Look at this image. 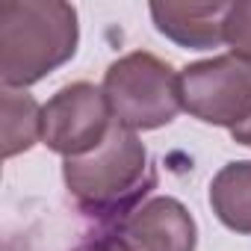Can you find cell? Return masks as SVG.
<instances>
[{"instance_id":"6da1fadb","label":"cell","mask_w":251,"mask_h":251,"mask_svg":"<svg viewBox=\"0 0 251 251\" xmlns=\"http://www.w3.org/2000/svg\"><path fill=\"white\" fill-rule=\"evenodd\" d=\"M62 180L80 213L118 225L145 204V195L157 183V169L139 133L112 124L95 151L62 160Z\"/></svg>"},{"instance_id":"7a4b0ae2","label":"cell","mask_w":251,"mask_h":251,"mask_svg":"<svg viewBox=\"0 0 251 251\" xmlns=\"http://www.w3.org/2000/svg\"><path fill=\"white\" fill-rule=\"evenodd\" d=\"M80 18L65 0H9L0 6V83L30 89L74 59Z\"/></svg>"},{"instance_id":"3957f363","label":"cell","mask_w":251,"mask_h":251,"mask_svg":"<svg viewBox=\"0 0 251 251\" xmlns=\"http://www.w3.org/2000/svg\"><path fill=\"white\" fill-rule=\"evenodd\" d=\"M100 89L115 124L133 133L160 130L183 109L177 71L151 50H130L109 62Z\"/></svg>"},{"instance_id":"277c9868","label":"cell","mask_w":251,"mask_h":251,"mask_svg":"<svg viewBox=\"0 0 251 251\" xmlns=\"http://www.w3.org/2000/svg\"><path fill=\"white\" fill-rule=\"evenodd\" d=\"M177 83L183 112L201 124L233 130L251 118V65L233 53L183 65Z\"/></svg>"},{"instance_id":"5b68a950","label":"cell","mask_w":251,"mask_h":251,"mask_svg":"<svg viewBox=\"0 0 251 251\" xmlns=\"http://www.w3.org/2000/svg\"><path fill=\"white\" fill-rule=\"evenodd\" d=\"M112 109L100 86L77 80L42 103V145L62 160L95 151L112 130Z\"/></svg>"},{"instance_id":"8992f818","label":"cell","mask_w":251,"mask_h":251,"mask_svg":"<svg viewBox=\"0 0 251 251\" xmlns=\"http://www.w3.org/2000/svg\"><path fill=\"white\" fill-rule=\"evenodd\" d=\"M112 233L130 251H195L198 225L192 213L172 195H154L121 219Z\"/></svg>"},{"instance_id":"52a82bcc","label":"cell","mask_w":251,"mask_h":251,"mask_svg":"<svg viewBox=\"0 0 251 251\" xmlns=\"http://www.w3.org/2000/svg\"><path fill=\"white\" fill-rule=\"evenodd\" d=\"M230 3H177L154 0L148 6L151 21L160 36L186 50H213L225 42V18Z\"/></svg>"},{"instance_id":"ba28073f","label":"cell","mask_w":251,"mask_h":251,"mask_svg":"<svg viewBox=\"0 0 251 251\" xmlns=\"http://www.w3.org/2000/svg\"><path fill=\"white\" fill-rule=\"evenodd\" d=\"M207 198L227 230L251 236V160L225 163L213 175Z\"/></svg>"},{"instance_id":"9c48e42d","label":"cell","mask_w":251,"mask_h":251,"mask_svg":"<svg viewBox=\"0 0 251 251\" xmlns=\"http://www.w3.org/2000/svg\"><path fill=\"white\" fill-rule=\"evenodd\" d=\"M0 127H3V157L12 160L42 142V103L27 89L0 92Z\"/></svg>"},{"instance_id":"30bf717a","label":"cell","mask_w":251,"mask_h":251,"mask_svg":"<svg viewBox=\"0 0 251 251\" xmlns=\"http://www.w3.org/2000/svg\"><path fill=\"white\" fill-rule=\"evenodd\" d=\"M225 45L230 53L251 65V0H236L225 18Z\"/></svg>"},{"instance_id":"8fae6325","label":"cell","mask_w":251,"mask_h":251,"mask_svg":"<svg viewBox=\"0 0 251 251\" xmlns=\"http://www.w3.org/2000/svg\"><path fill=\"white\" fill-rule=\"evenodd\" d=\"M77 251H130L127 245H124L112 230L109 233H100V236H95V239H89V242H83Z\"/></svg>"},{"instance_id":"7c38bea8","label":"cell","mask_w":251,"mask_h":251,"mask_svg":"<svg viewBox=\"0 0 251 251\" xmlns=\"http://www.w3.org/2000/svg\"><path fill=\"white\" fill-rule=\"evenodd\" d=\"M230 139H233L236 145H242V148H251V118H248V121H242L239 127H233V130H230Z\"/></svg>"}]
</instances>
